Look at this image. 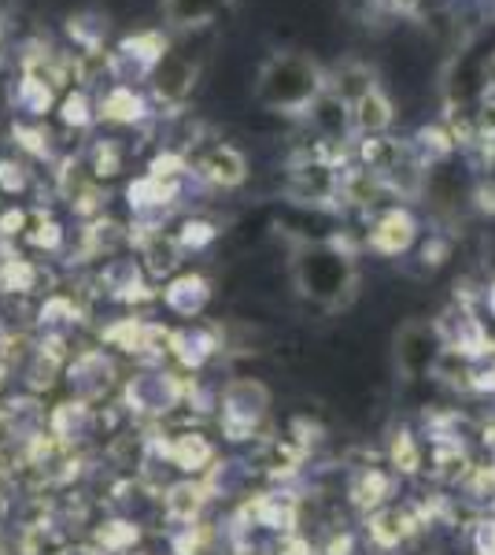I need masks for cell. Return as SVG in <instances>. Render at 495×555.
I'll list each match as a JSON object with an SVG mask.
<instances>
[{
	"label": "cell",
	"instance_id": "8fae6325",
	"mask_svg": "<svg viewBox=\"0 0 495 555\" xmlns=\"http://www.w3.org/2000/svg\"><path fill=\"white\" fill-rule=\"evenodd\" d=\"M207 297H211V285H207V278L200 274H182L164 289L167 308L178 311V315H196L207 304Z\"/></svg>",
	"mask_w": 495,
	"mask_h": 555
},
{
	"label": "cell",
	"instance_id": "5b68a950",
	"mask_svg": "<svg viewBox=\"0 0 495 555\" xmlns=\"http://www.w3.org/2000/svg\"><path fill=\"white\" fill-rule=\"evenodd\" d=\"M182 397L178 382L170 374H138L130 385H126V400H130L133 411H145V415H159V411H170Z\"/></svg>",
	"mask_w": 495,
	"mask_h": 555
},
{
	"label": "cell",
	"instance_id": "7402d4cb",
	"mask_svg": "<svg viewBox=\"0 0 495 555\" xmlns=\"http://www.w3.org/2000/svg\"><path fill=\"white\" fill-rule=\"evenodd\" d=\"M484 96L495 101V52L489 56V64H484Z\"/></svg>",
	"mask_w": 495,
	"mask_h": 555
},
{
	"label": "cell",
	"instance_id": "ac0fdd59",
	"mask_svg": "<svg viewBox=\"0 0 495 555\" xmlns=\"http://www.w3.org/2000/svg\"><path fill=\"white\" fill-rule=\"evenodd\" d=\"M12 138L15 145H19L23 152H30V156L44 159L52 152V141H49V130H44V122H15L12 127Z\"/></svg>",
	"mask_w": 495,
	"mask_h": 555
},
{
	"label": "cell",
	"instance_id": "603a6c76",
	"mask_svg": "<svg viewBox=\"0 0 495 555\" xmlns=\"http://www.w3.org/2000/svg\"><path fill=\"white\" fill-rule=\"evenodd\" d=\"M389 4L395 8V12L411 15V12H418V8H421V0H389Z\"/></svg>",
	"mask_w": 495,
	"mask_h": 555
},
{
	"label": "cell",
	"instance_id": "5bb4252c",
	"mask_svg": "<svg viewBox=\"0 0 495 555\" xmlns=\"http://www.w3.org/2000/svg\"><path fill=\"white\" fill-rule=\"evenodd\" d=\"M141 253H145V271L164 278L178 267V259H182V245L174 241V234H159V230H152V234L141 237Z\"/></svg>",
	"mask_w": 495,
	"mask_h": 555
},
{
	"label": "cell",
	"instance_id": "2e32d148",
	"mask_svg": "<svg viewBox=\"0 0 495 555\" xmlns=\"http://www.w3.org/2000/svg\"><path fill=\"white\" fill-rule=\"evenodd\" d=\"M126 167V149L115 138H101L89 149V171L96 178H115Z\"/></svg>",
	"mask_w": 495,
	"mask_h": 555
},
{
	"label": "cell",
	"instance_id": "9c48e42d",
	"mask_svg": "<svg viewBox=\"0 0 495 555\" xmlns=\"http://www.w3.org/2000/svg\"><path fill=\"white\" fill-rule=\"evenodd\" d=\"M392 119H395L392 101L381 93V89H374V93H366L363 101L351 104V127L359 133H366V138H381V133L392 127Z\"/></svg>",
	"mask_w": 495,
	"mask_h": 555
},
{
	"label": "cell",
	"instance_id": "cb8c5ba5",
	"mask_svg": "<svg viewBox=\"0 0 495 555\" xmlns=\"http://www.w3.org/2000/svg\"><path fill=\"white\" fill-rule=\"evenodd\" d=\"M4 23H8V0H0V34H4Z\"/></svg>",
	"mask_w": 495,
	"mask_h": 555
},
{
	"label": "cell",
	"instance_id": "30bf717a",
	"mask_svg": "<svg viewBox=\"0 0 495 555\" xmlns=\"http://www.w3.org/2000/svg\"><path fill=\"white\" fill-rule=\"evenodd\" d=\"M107 382H112V363H107L101 352L78 356L75 366H70V385H75L82 400L101 397V392L107 389Z\"/></svg>",
	"mask_w": 495,
	"mask_h": 555
},
{
	"label": "cell",
	"instance_id": "8992f818",
	"mask_svg": "<svg viewBox=\"0 0 495 555\" xmlns=\"http://www.w3.org/2000/svg\"><path fill=\"white\" fill-rule=\"evenodd\" d=\"M200 175L211 185L233 190V185H240L248 178V159H245V152L233 145H211L200 159Z\"/></svg>",
	"mask_w": 495,
	"mask_h": 555
},
{
	"label": "cell",
	"instance_id": "7a4b0ae2",
	"mask_svg": "<svg viewBox=\"0 0 495 555\" xmlns=\"http://www.w3.org/2000/svg\"><path fill=\"white\" fill-rule=\"evenodd\" d=\"M196 78H200V64L185 52H167L164 64L152 70L148 89L156 96V104L164 107H182L196 89Z\"/></svg>",
	"mask_w": 495,
	"mask_h": 555
},
{
	"label": "cell",
	"instance_id": "e0dca14e",
	"mask_svg": "<svg viewBox=\"0 0 495 555\" xmlns=\"http://www.w3.org/2000/svg\"><path fill=\"white\" fill-rule=\"evenodd\" d=\"M170 460L182 470H196L204 460H211V449H207V441L200 434H182L174 441V449H170Z\"/></svg>",
	"mask_w": 495,
	"mask_h": 555
},
{
	"label": "cell",
	"instance_id": "6da1fadb",
	"mask_svg": "<svg viewBox=\"0 0 495 555\" xmlns=\"http://www.w3.org/2000/svg\"><path fill=\"white\" fill-rule=\"evenodd\" d=\"M329 93V75L308 52H274L256 75V104L274 115H311Z\"/></svg>",
	"mask_w": 495,
	"mask_h": 555
},
{
	"label": "cell",
	"instance_id": "4fadbf2b",
	"mask_svg": "<svg viewBox=\"0 0 495 555\" xmlns=\"http://www.w3.org/2000/svg\"><path fill=\"white\" fill-rule=\"evenodd\" d=\"M222 12V0H164V15L178 30H200Z\"/></svg>",
	"mask_w": 495,
	"mask_h": 555
},
{
	"label": "cell",
	"instance_id": "7c38bea8",
	"mask_svg": "<svg viewBox=\"0 0 495 555\" xmlns=\"http://www.w3.org/2000/svg\"><path fill=\"white\" fill-rule=\"evenodd\" d=\"M67 38L82 49V56H93V52L104 49V38H107V15L93 12V8H86V12H75L67 15Z\"/></svg>",
	"mask_w": 495,
	"mask_h": 555
},
{
	"label": "cell",
	"instance_id": "52a82bcc",
	"mask_svg": "<svg viewBox=\"0 0 495 555\" xmlns=\"http://www.w3.org/2000/svg\"><path fill=\"white\" fill-rule=\"evenodd\" d=\"M374 89H377L374 67L359 64V60H344V64H337L329 75V93L337 96V101H344L348 107L355 101H363L366 93H374Z\"/></svg>",
	"mask_w": 495,
	"mask_h": 555
},
{
	"label": "cell",
	"instance_id": "d6986e66",
	"mask_svg": "<svg viewBox=\"0 0 495 555\" xmlns=\"http://www.w3.org/2000/svg\"><path fill=\"white\" fill-rule=\"evenodd\" d=\"M26 241L30 245H38V248H60L63 245V230H60V222H52L49 215H34L30 222H26Z\"/></svg>",
	"mask_w": 495,
	"mask_h": 555
},
{
	"label": "cell",
	"instance_id": "9a60e30c",
	"mask_svg": "<svg viewBox=\"0 0 495 555\" xmlns=\"http://www.w3.org/2000/svg\"><path fill=\"white\" fill-rule=\"evenodd\" d=\"M60 122L70 130H89L93 122H101V112H96V101L86 93V89H75L60 101Z\"/></svg>",
	"mask_w": 495,
	"mask_h": 555
},
{
	"label": "cell",
	"instance_id": "3957f363",
	"mask_svg": "<svg viewBox=\"0 0 495 555\" xmlns=\"http://www.w3.org/2000/svg\"><path fill=\"white\" fill-rule=\"evenodd\" d=\"M296 278L311 297H333V293L344 289L348 263L344 256L329 253V248H303V256L296 259Z\"/></svg>",
	"mask_w": 495,
	"mask_h": 555
},
{
	"label": "cell",
	"instance_id": "ba28073f",
	"mask_svg": "<svg viewBox=\"0 0 495 555\" xmlns=\"http://www.w3.org/2000/svg\"><path fill=\"white\" fill-rule=\"evenodd\" d=\"M12 104L19 107L23 115H30V119L38 122V119H44V115L52 112V104H56V86L44 82L41 75L23 70L19 82L12 86Z\"/></svg>",
	"mask_w": 495,
	"mask_h": 555
},
{
	"label": "cell",
	"instance_id": "44dd1931",
	"mask_svg": "<svg viewBox=\"0 0 495 555\" xmlns=\"http://www.w3.org/2000/svg\"><path fill=\"white\" fill-rule=\"evenodd\" d=\"M26 185H30V175H26V167L19 164V159H12V156L0 159V190H4V193H23Z\"/></svg>",
	"mask_w": 495,
	"mask_h": 555
},
{
	"label": "cell",
	"instance_id": "ffe728a7",
	"mask_svg": "<svg viewBox=\"0 0 495 555\" xmlns=\"http://www.w3.org/2000/svg\"><path fill=\"white\" fill-rule=\"evenodd\" d=\"M214 234H219V230H214L211 222H204V219H185V222H182V230H174V241L182 245V253H185V248H204V245H211Z\"/></svg>",
	"mask_w": 495,
	"mask_h": 555
},
{
	"label": "cell",
	"instance_id": "277c9868",
	"mask_svg": "<svg viewBox=\"0 0 495 555\" xmlns=\"http://www.w3.org/2000/svg\"><path fill=\"white\" fill-rule=\"evenodd\" d=\"M96 112H101V122H115V127H141V122H148L156 115L148 96L138 86L126 82L107 86V93L96 101Z\"/></svg>",
	"mask_w": 495,
	"mask_h": 555
}]
</instances>
